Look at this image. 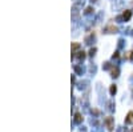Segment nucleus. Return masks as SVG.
I'll use <instances>...</instances> for the list:
<instances>
[{
	"instance_id": "f257e3e1",
	"label": "nucleus",
	"mask_w": 133,
	"mask_h": 132,
	"mask_svg": "<svg viewBox=\"0 0 133 132\" xmlns=\"http://www.w3.org/2000/svg\"><path fill=\"white\" fill-rule=\"evenodd\" d=\"M117 31H119V28H117L116 26H107L105 27V29H104V32H107V34H116Z\"/></svg>"
},
{
	"instance_id": "f03ea898",
	"label": "nucleus",
	"mask_w": 133,
	"mask_h": 132,
	"mask_svg": "<svg viewBox=\"0 0 133 132\" xmlns=\"http://www.w3.org/2000/svg\"><path fill=\"white\" fill-rule=\"evenodd\" d=\"M105 126H107V128H108L109 131H112V129H113V118H111V116L107 118V119H105Z\"/></svg>"
},
{
	"instance_id": "7ed1b4c3",
	"label": "nucleus",
	"mask_w": 133,
	"mask_h": 132,
	"mask_svg": "<svg viewBox=\"0 0 133 132\" xmlns=\"http://www.w3.org/2000/svg\"><path fill=\"white\" fill-rule=\"evenodd\" d=\"M125 124H133V111H129L127 118H125Z\"/></svg>"
},
{
	"instance_id": "20e7f679",
	"label": "nucleus",
	"mask_w": 133,
	"mask_h": 132,
	"mask_svg": "<svg viewBox=\"0 0 133 132\" xmlns=\"http://www.w3.org/2000/svg\"><path fill=\"white\" fill-rule=\"evenodd\" d=\"M130 18H132V12H130V11H125V12H124V15H122L124 21H128Z\"/></svg>"
},
{
	"instance_id": "39448f33",
	"label": "nucleus",
	"mask_w": 133,
	"mask_h": 132,
	"mask_svg": "<svg viewBox=\"0 0 133 132\" xmlns=\"http://www.w3.org/2000/svg\"><path fill=\"white\" fill-rule=\"evenodd\" d=\"M75 121H76V123H81V121H83V118H81L80 113H76V115H75Z\"/></svg>"
},
{
	"instance_id": "423d86ee",
	"label": "nucleus",
	"mask_w": 133,
	"mask_h": 132,
	"mask_svg": "<svg viewBox=\"0 0 133 132\" xmlns=\"http://www.w3.org/2000/svg\"><path fill=\"white\" fill-rule=\"evenodd\" d=\"M112 76H113V77L119 76V68H113V69H112Z\"/></svg>"
},
{
	"instance_id": "0eeeda50",
	"label": "nucleus",
	"mask_w": 133,
	"mask_h": 132,
	"mask_svg": "<svg viewBox=\"0 0 133 132\" xmlns=\"http://www.w3.org/2000/svg\"><path fill=\"white\" fill-rule=\"evenodd\" d=\"M111 95H114L116 94V91H117V88H116V85H111Z\"/></svg>"
},
{
	"instance_id": "6e6552de",
	"label": "nucleus",
	"mask_w": 133,
	"mask_h": 132,
	"mask_svg": "<svg viewBox=\"0 0 133 132\" xmlns=\"http://www.w3.org/2000/svg\"><path fill=\"white\" fill-rule=\"evenodd\" d=\"M77 57H79L80 60H81V59H84V57H85V52H79V55H77Z\"/></svg>"
},
{
	"instance_id": "1a4fd4ad",
	"label": "nucleus",
	"mask_w": 133,
	"mask_h": 132,
	"mask_svg": "<svg viewBox=\"0 0 133 132\" xmlns=\"http://www.w3.org/2000/svg\"><path fill=\"white\" fill-rule=\"evenodd\" d=\"M79 47H80V45L77 44V43H73V44H72V48H73V50H77Z\"/></svg>"
},
{
	"instance_id": "9d476101",
	"label": "nucleus",
	"mask_w": 133,
	"mask_h": 132,
	"mask_svg": "<svg viewBox=\"0 0 133 132\" xmlns=\"http://www.w3.org/2000/svg\"><path fill=\"white\" fill-rule=\"evenodd\" d=\"M95 52H96V48H92V50L89 51V55H91V56H93V55H95Z\"/></svg>"
},
{
	"instance_id": "9b49d317",
	"label": "nucleus",
	"mask_w": 133,
	"mask_h": 132,
	"mask_svg": "<svg viewBox=\"0 0 133 132\" xmlns=\"http://www.w3.org/2000/svg\"><path fill=\"white\" fill-rule=\"evenodd\" d=\"M91 12H92V8H91V7H88L87 11H85V13H91Z\"/></svg>"
},
{
	"instance_id": "f8f14e48",
	"label": "nucleus",
	"mask_w": 133,
	"mask_h": 132,
	"mask_svg": "<svg viewBox=\"0 0 133 132\" xmlns=\"http://www.w3.org/2000/svg\"><path fill=\"white\" fill-rule=\"evenodd\" d=\"M92 2H96V0H92Z\"/></svg>"
}]
</instances>
